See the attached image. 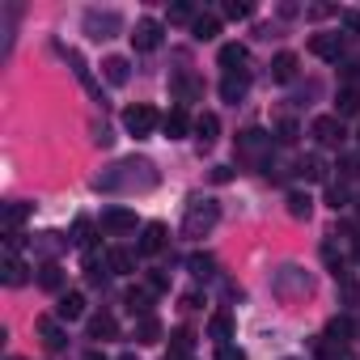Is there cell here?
I'll return each mask as SVG.
<instances>
[{"label":"cell","mask_w":360,"mask_h":360,"mask_svg":"<svg viewBox=\"0 0 360 360\" xmlns=\"http://www.w3.org/2000/svg\"><path fill=\"white\" fill-rule=\"evenodd\" d=\"M217 221H221V208H217L212 200H191L187 221H183V233H187V238H208Z\"/></svg>","instance_id":"obj_1"},{"label":"cell","mask_w":360,"mask_h":360,"mask_svg":"<svg viewBox=\"0 0 360 360\" xmlns=\"http://www.w3.org/2000/svg\"><path fill=\"white\" fill-rule=\"evenodd\" d=\"M157 123H161V115H157L148 102H136V106H127V110H123V127H127L131 136H153V131H157Z\"/></svg>","instance_id":"obj_2"},{"label":"cell","mask_w":360,"mask_h":360,"mask_svg":"<svg viewBox=\"0 0 360 360\" xmlns=\"http://www.w3.org/2000/svg\"><path fill=\"white\" fill-rule=\"evenodd\" d=\"M131 47H136V51H157V47H161V22L140 18L136 30H131Z\"/></svg>","instance_id":"obj_3"},{"label":"cell","mask_w":360,"mask_h":360,"mask_svg":"<svg viewBox=\"0 0 360 360\" xmlns=\"http://www.w3.org/2000/svg\"><path fill=\"white\" fill-rule=\"evenodd\" d=\"M102 229L115 233V238L136 233V212H127V208H106V212H102Z\"/></svg>","instance_id":"obj_4"},{"label":"cell","mask_w":360,"mask_h":360,"mask_svg":"<svg viewBox=\"0 0 360 360\" xmlns=\"http://www.w3.org/2000/svg\"><path fill=\"white\" fill-rule=\"evenodd\" d=\"M309 131L318 136V144H339V140H343V123H339V115H318Z\"/></svg>","instance_id":"obj_5"},{"label":"cell","mask_w":360,"mask_h":360,"mask_svg":"<svg viewBox=\"0 0 360 360\" xmlns=\"http://www.w3.org/2000/svg\"><path fill=\"white\" fill-rule=\"evenodd\" d=\"M136 250H140V255H161V250H165V225H161V221H148Z\"/></svg>","instance_id":"obj_6"},{"label":"cell","mask_w":360,"mask_h":360,"mask_svg":"<svg viewBox=\"0 0 360 360\" xmlns=\"http://www.w3.org/2000/svg\"><path fill=\"white\" fill-rule=\"evenodd\" d=\"M309 51H314L318 60H339V56H343V39H339V34H314V39H309Z\"/></svg>","instance_id":"obj_7"},{"label":"cell","mask_w":360,"mask_h":360,"mask_svg":"<svg viewBox=\"0 0 360 360\" xmlns=\"http://www.w3.org/2000/svg\"><path fill=\"white\" fill-rule=\"evenodd\" d=\"M271 148V136L267 131H242V140H238V153L242 157H263Z\"/></svg>","instance_id":"obj_8"},{"label":"cell","mask_w":360,"mask_h":360,"mask_svg":"<svg viewBox=\"0 0 360 360\" xmlns=\"http://www.w3.org/2000/svg\"><path fill=\"white\" fill-rule=\"evenodd\" d=\"M26 259H18V255H5V263H0V280H5L9 288H18V284H26Z\"/></svg>","instance_id":"obj_9"},{"label":"cell","mask_w":360,"mask_h":360,"mask_svg":"<svg viewBox=\"0 0 360 360\" xmlns=\"http://www.w3.org/2000/svg\"><path fill=\"white\" fill-rule=\"evenodd\" d=\"M123 305L136 314V318H153V288H131L123 297Z\"/></svg>","instance_id":"obj_10"},{"label":"cell","mask_w":360,"mask_h":360,"mask_svg":"<svg viewBox=\"0 0 360 360\" xmlns=\"http://www.w3.org/2000/svg\"><path fill=\"white\" fill-rule=\"evenodd\" d=\"M81 314H85V297H81V292H64L60 305H56V318H60V322H77Z\"/></svg>","instance_id":"obj_11"},{"label":"cell","mask_w":360,"mask_h":360,"mask_svg":"<svg viewBox=\"0 0 360 360\" xmlns=\"http://www.w3.org/2000/svg\"><path fill=\"white\" fill-rule=\"evenodd\" d=\"M187 127H191V119H187V110L183 106H174L165 119H161V131L169 136V140H178V136H187Z\"/></svg>","instance_id":"obj_12"},{"label":"cell","mask_w":360,"mask_h":360,"mask_svg":"<svg viewBox=\"0 0 360 360\" xmlns=\"http://www.w3.org/2000/svg\"><path fill=\"white\" fill-rule=\"evenodd\" d=\"M242 64H246V47H242V43H225V47H221V68H225V77H229V72H246Z\"/></svg>","instance_id":"obj_13"},{"label":"cell","mask_w":360,"mask_h":360,"mask_svg":"<svg viewBox=\"0 0 360 360\" xmlns=\"http://www.w3.org/2000/svg\"><path fill=\"white\" fill-rule=\"evenodd\" d=\"M246 85H250V72H229V77L221 81V98H225V102H242Z\"/></svg>","instance_id":"obj_14"},{"label":"cell","mask_w":360,"mask_h":360,"mask_svg":"<svg viewBox=\"0 0 360 360\" xmlns=\"http://www.w3.org/2000/svg\"><path fill=\"white\" fill-rule=\"evenodd\" d=\"M39 335H43V343H47L51 352H60V347L68 343V335L60 330V318H39Z\"/></svg>","instance_id":"obj_15"},{"label":"cell","mask_w":360,"mask_h":360,"mask_svg":"<svg viewBox=\"0 0 360 360\" xmlns=\"http://www.w3.org/2000/svg\"><path fill=\"white\" fill-rule=\"evenodd\" d=\"M106 263H110V271H115V276H131V271H136V255H131V250H123V246L106 250Z\"/></svg>","instance_id":"obj_16"},{"label":"cell","mask_w":360,"mask_h":360,"mask_svg":"<svg viewBox=\"0 0 360 360\" xmlns=\"http://www.w3.org/2000/svg\"><path fill=\"white\" fill-rule=\"evenodd\" d=\"M191 34H195L200 43H208V39H217V34H221V22H217L212 13H200V18L191 22Z\"/></svg>","instance_id":"obj_17"},{"label":"cell","mask_w":360,"mask_h":360,"mask_svg":"<svg viewBox=\"0 0 360 360\" xmlns=\"http://www.w3.org/2000/svg\"><path fill=\"white\" fill-rule=\"evenodd\" d=\"M271 77H276V81H292V77H297V56H292V51H280V56L271 60Z\"/></svg>","instance_id":"obj_18"},{"label":"cell","mask_w":360,"mask_h":360,"mask_svg":"<svg viewBox=\"0 0 360 360\" xmlns=\"http://www.w3.org/2000/svg\"><path fill=\"white\" fill-rule=\"evenodd\" d=\"M217 131H221V119H217L212 110H204V115L195 119V136H200V144H212V140H217Z\"/></svg>","instance_id":"obj_19"},{"label":"cell","mask_w":360,"mask_h":360,"mask_svg":"<svg viewBox=\"0 0 360 360\" xmlns=\"http://www.w3.org/2000/svg\"><path fill=\"white\" fill-rule=\"evenodd\" d=\"M115 335H119V322H115L110 314L89 318V339H115Z\"/></svg>","instance_id":"obj_20"},{"label":"cell","mask_w":360,"mask_h":360,"mask_svg":"<svg viewBox=\"0 0 360 360\" xmlns=\"http://www.w3.org/2000/svg\"><path fill=\"white\" fill-rule=\"evenodd\" d=\"M26 217H30V204H5V233H18V225H26Z\"/></svg>","instance_id":"obj_21"},{"label":"cell","mask_w":360,"mask_h":360,"mask_svg":"<svg viewBox=\"0 0 360 360\" xmlns=\"http://www.w3.org/2000/svg\"><path fill=\"white\" fill-rule=\"evenodd\" d=\"M102 72H106V81H110V85H123V81L131 77V68H127V60H123V56H110V60L102 64Z\"/></svg>","instance_id":"obj_22"},{"label":"cell","mask_w":360,"mask_h":360,"mask_svg":"<svg viewBox=\"0 0 360 360\" xmlns=\"http://www.w3.org/2000/svg\"><path fill=\"white\" fill-rule=\"evenodd\" d=\"M318 360H356V356H352L347 343H330V339H322V343H318Z\"/></svg>","instance_id":"obj_23"},{"label":"cell","mask_w":360,"mask_h":360,"mask_svg":"<svg viewBox=\"0 0 360 360\" xmlns=\"http://www.w3.org/2000/svg\"><path fill=\"white\" fill-rule=\"evenodd\" d=\"M106 267H110V263H106V255H98V250H89V255H85V276H89V284H98V280L106 276Z\"/></svg>","instance_id":"obj_24"},{"label":"cell","mask_w":360,"mask_h":360,"mask_svg":"<svg viewBox=\"0 0 360 360\" xmlns=\"http://www.w3.org/2000/svg\"><path fill=\"white\" fill-rule=\"evenodd\" d=\"M136 339L140 343H161V322L157 318H140L136 322Z\"/></svg>","instance_id":"obj_25"},{"label":"cell","mask_w":360,"mask_h":360,"mask_svg":"<svg viewBox=\"0 0 360 360\" xmlns=\"http://www.w3.org/2000/svg\"><path fill=\"white\" fill-rule=\"evenodd\" d=\"M288 212H292L297 221H305V217L314 212V200H309L305 191H292V195H288Z\"/></svg>","instance_id":"obj_26"},{"label":"cell","mask_w":360,"mask_h":360,"mask_svg":"<svg viewBox=\"0 0 360 360\" xmlns=\"http://www.w3.org/2000/svg\"><path fill=\"white\" fill-rule=\"evenodd\" d=\"M187 267H191V276H195V280H208V276L217 271L212 255H191V259H187Z\"/></svg>","instance_id":"obj_27"},{"label":"cell","mask_w":360,"mask_h":360,"mask_svg":"<svg viewBox=\"0 0 360 360\" xmlns=\"http://www.w3.org/2000/svg\"><path fill=\"white\" fill-rule=\"evenodd\" d=\"M39 284H43L47 292H60V284H64V271H60V263H47V267L39 271Z\"/></svg>","instance_id":"obj_28"},{"label":"cell","mask_w":360,"mask_h":360,"mask_svg":"<svg viewBox=\"0 0 360 360\" xmlns=\"http://www.w3.org/2000/svg\"><path fill=\"white\" fill-rule=\"evenodd\" d=\"M208 330H212L217 343H229V335H233V318H229V314H212V326H208Z\"/></svg>","instance_id":"obj_29"},{"label":"cell","mask_w":360,"mask_h":360,"mask_svg":"<svg viewBox=\"0 0 360 360\" xmlns=\"http://www.w3.org/2000/svg\"><path fill=\"white\" fill-rule=\"evenodd\" d=\"M339 115H360V89L356 85L339 89Z\"/></svg>","instance_id":"obj_30"},{"label":"cell","mask_w":360,"mask_h":360,"mask_svg":"<svg viewBox=\"0 0 360 360\" xmlns=\"http://www.w3.org/2000/svg\"><path fill=\"white\" fill-rule=\"evenodd\" d=\"M305 178H309V183H322V178H326V165H322V157H305L301 165H297Z\"/></svg>","instance_id":"obj_31"},{"label":"cell","mask_w":360,"mask_h":360,"mask_svg":"<svg viewBox=\"0 0 360 360\" xmlns=\"http://www.w3.org/2000/svg\"><path fill=\"white\" fill-rule=\"evenodd\" d=\"M326 204H330V208L339 212V208L347 204V187H343V183H335V187H326Z\"/></svg>","instance_id":"obj_32"},{"label":"cell","mask_w":360,"mask_h":360,"mask_svg":"<svg viewBox=\"0 0 360 360\" xmlns=\"http://www.w3.org/2000/svg\"><path fill=\"white\" fill-rule=\"evenodd\" d=\"M191 339H195L191 330H174V356H187L191 352Z\"/></svg>","instance_id":"obj_33"},{"label":"cell","mask_w":360,"mask_h":360,"mask_svg":"<svg viewBox=\"0 0 360 360\" xmlns=\"http://www.w3.org/2000/svg\"><path fill=\"white\" fill-rule=\"evenodd\" d=\"M276 140H280V144H292V140H297V123H292V119H280Z\"/></svg>","instance_id":"obj_34"},{"label":"cell","mask_w":360,"mask_h":360,"mask_svg":"<svg viewBox=\"0 0 360 360\" xmlns=\"http://www.w3.org/2000/svg\"><path fill=\"white\" fill-rule=\"evenodd\" d=\"M217 360H246V352L233 343H217Z\"/></svg>","instance_id":"obj_35"},{"label":"cell","mask_w":360,"mask_h":360,"mask_svg":"<svg viewBox=\"0 0 360 360\" xmlns=\"http://www.w3.org/2000/svg\"><path fill=\"white\" fill-rule=\"evenodd\" d=\"M148 288H153V292H165V288H169L165 271H148Z\"/></svg>","instance_id":"obj_36"},{"label":"cell","mask_w":360,"mask_h":360,"mask_svg":"<svg viewBox=\"0 0 360 360\" xmlns=\"http://www.w3.org/2000/svg\"><path fill=\"white\" fill-rule=\"evenodd\" d=\"M169 22H195V18H191V5H174V9H169Z\"/></svg>","instance_id":"obj_37"},{"label":"cell","mask_w":360,"mask_h":360,"mask_svg":"<svg viewBox=\"0 0 360 360\" xmlns=\"http://www.w3.org/2000/svg\"><path fill=\"white\" fill-rule=\"evenodd\" d=\"M246 13H250V5H238V0H229V5H225V18H233V22L246 18Z\"/></svg>","instance_id":"obj_38"},{"label":"cell","mask_w":360,"mask_h":360,"mask_svg":"<svg viewBox=\"0 0 360 360\" xmlns=\"http://www.w3.org/2000/svg\"><path fill=\"white\" fill-rule=\"evenodd\" d=\"M89 229H94L89 221H77V242H81V246H89Z\"/></svg>","instance_id":"obj_39"},{"label":"cell","mask_w":360,"mask_h":360,"mask_svg":"<svg viewBox=\"0 0 360 360\" xmlns=\"http://www.w3.org/2000/svg\"><path fill=\"white\" fill-rule=\"evenodd\" d=\"M356 174H360V161H356V157H347V161H343V178H356Z\"/></svg>","instance_id":"obj_40"},{"label":"cell","mask_w":360,"mask_h":360,"mask_svg":"<svg viewBox=\"0 0 360 360\" xmlns=\"http://www.w3.org/2000/svg\"><path fill=\"white\" fill-rule=\"evenodd\" d=\"M347 26H352V30H360V13H347Z\"/></svg>","instance_id":"obj_41"},{"label":"cell","mask_w":360,"mask_h":360,"mask_svg":"<svg viewBox=\"0 0 360 360\" xmlns=\"http://www.w3.org/2000/svg\"><path fill=\"white\" fill-rule=\"evenodd\" d=\"M352 255H356V263H360V238H356V246H352Z\"/></svg>","instance_id":"obj_42"},{"label":"cell","mask_w":360,"mask_h":360,"mask_svg":"<svg viewBox=\"0 0 360 360\" xmlns=\"http://www.w3.org/2000/svg\"><path fill=\"white\" fill-rule=\"evenodd\" d=\"M85 360H106V356H102V352H89V356H85Z\"/></svg>","instance_id":"obj_43"},{"label":"cell","mask_w":360,"mask_h":360,"mask_svg":"<svg viewBox=\"0 0 360 360\" xmlns=\"http://www.w3.org/2000/svg\"><path fill=\"white\" fill-rule=\"evenodd\" d=\"M169 360H187V356H169Z\"/></svg>","instance_id":"obj_44"},{"label":"cell","mask_w":360,"mask_h":360,"mask_svg":"<svg viewBox=\"0 0 360 360\" xmlns=\"http://www.w3.org/2000/svg\"><path fill=\"white\" fill-rule=\"evenodd\" d=\"M119 360H136V356H119Z\"/></svg>","instance_id":"obj_45"},{"label":"cell","mask_w":360,"mask_h":360,"mask_svg":"<svg viewBox=\"0 0 360 360\" xmlns=\"http://www.w3.org/2000/svg\"><path fill=\"white\" fill-rule=\"evenodd\" d=\"M9 360H18V356H9Z\"/></svg>","instance_id":"obj_46"},{"label":"cell","mask_w":360,"mask_h":360,"mask_svg":"<svg viewBox=\"0 0 360 360\" xmlns=\"http://www.w3.org/2000/svg\"><path fill=\"white\" fill-rule=\"evenodd\" d=\"M356 136H360V131H356Z\"/></svg>","instance_id":"obj_47"}]
</instances>
